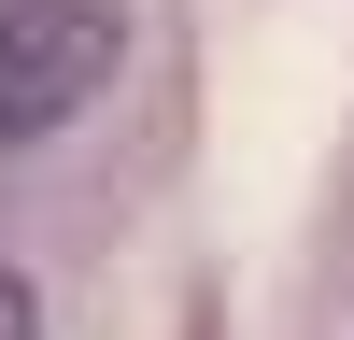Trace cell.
I'll list each match as a JSON object with an SVG mask.
<instances>
[{
  "instance_id": "obj_2",
  "label": "cell",
  "mask_w": 354,
  "mask_h": 340,
  "mask_svg": "<svg viewBox=\"0 0 354 340\" xmlns=\"http://www.w3.org/2000/svg\"><path fill=\"white\" fill-rule=\"evenodd\" d=\"M0 340H43V312H28V283L0 270Z\"/></svg>"
},
{
  "instance_id": "obj_1",
  "label": "cell",
  "mask_w": 354,
  "mask_h": 340,
  "mask_svg": "<svg viewBox=\"0 0 354 340\" xmlns=\"http://www.w3.org/2000/svg\"><path fill=\"white\" fill-rule=\"evenodd\" d=\"M128 57V15L113 0H0V156L15 142H57Z\"/></svg>"
}]
</instances>
